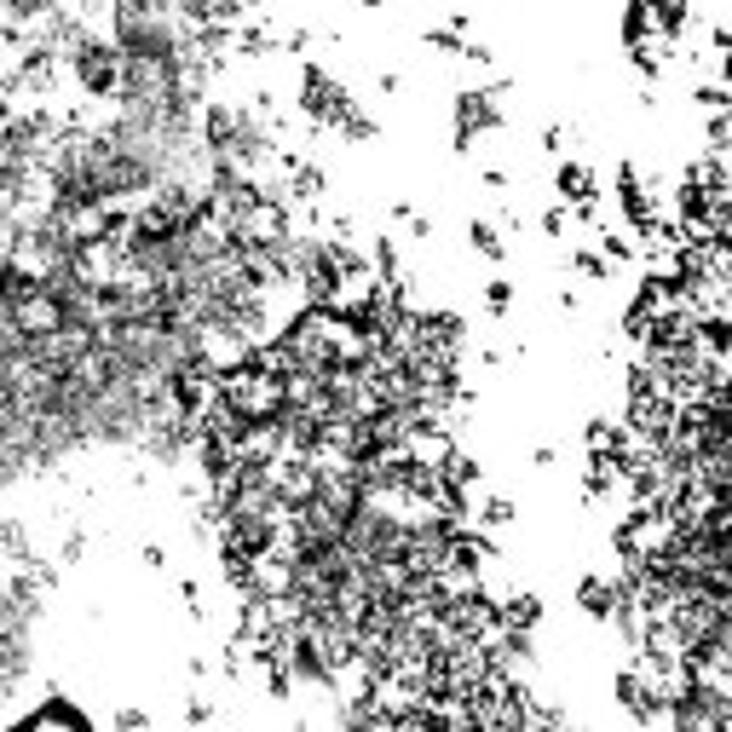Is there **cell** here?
<instances>
[{"label":"cell","instance_id":"obj_1","mask_svg":"<svg viewBox=\"0 0 732 732\" xmlns=\"http://www.w3.org/2000/svg\"><path fill=\"white\" fill-rule=\"evenodd\" d=\"M507 93H514V81H484V87H461L451 98V139H456V151H473L484 133H502Z\"/></svg>","mask_w":732,"mask_h":732},{"label":"cell","instance_id":"obj_2","mask_svg":"<svg viewBox=\"0 0 732 732\" xmlns=\"http://www.w3.org/2000/svg\"><path fill=\"white\" fill-rule=\"evenodd\" d=\"M300 116H307L312 133H335V121L358 105V93L340 81L329 64H317V58H300V93H295Z\"/></svg>","mask_w":732,"mask_h":732},{"label":"cell","instance_id":"obj_3","mask_svg":"<svg viewBox=\"0 0 732 732\" xmlns=\"http://www.w3.org/2000/svg\"><path fill=\"white\" fill-rule=\"evenodd\" d=\"M64 75H70V87L87 98V105H110L116 98V81H121V52H116V40L98 29L87 35L81 47L64 58Z\"/></svg>","mask_w":732,"mask_h":732},{"label":"cell","instance_id":"obj_4","mask_svg":"<svg viewBox=\"0 0 732 732\" xmlns=\"http://www.w3.org/2000/svg\"><path fill=\"white\" fill-rule=\"evenodd\" d=\"M17 727H70V732H87L93 727V716L87 709H81L70 693H58V686H47V693H40V704H29L24 716H12Z\"/></svg>","mask_w":732,"mask_h":732},{"label":"cell","instance_id":"obj_5","mask_svg":"<svg viewBox=\"0 0 732 732\" xmlns=\"http://www.w3.org/2000/svg\"><path fill=\"white\" fill-rule=\"evenodd\" d=\"M554 191H560V202H565L572 214L600 208V173L588 168V161H577V156H565L560 168H554Z\"/></svg>","mask_w":732,"mask_h":732},{"label":"cell","instance_id":"obj_6","mask_svg":"<svg viewBox=\"0 0 732 732\" xmlns=\"http://www.w3.org/2000/svg\"><path fill=\"white\" fill-rule=\"evenodd\" d=\"M623 600H628V588H623L617 572H595V577H583V583H577V605H583V612L595 617V623H612V612H617Z\"/></svg>","mask_w":732,"mask_h":732},{"label":"cell","instance_id":"obj_7","mask_svg":"<svg viewBox=\"0 0 732 732\" xmlns=\"http://www.w3.org/2000/svg\"><path fill=\"white\" fill-rule=\"evenodd\" d=\"M519 519V507L507 502V496H491V491H473V502H467V525L473 531H484V537H496V531H507V525Z\"/></svg>","mask_w":732,"mask_h":732},{"label":"cell","instance_id":"obj_8","mask_svg":"<svg viewBox=\"0 0 732 732\" xmlns=\"http://www.w3.org/2000/svg\"><path fill=\"white\" fill-rule=\"evenodd\" d=\"M35 537L24 519H0V565H35Z\"/></svg>","mask_w":732,"mask_h":732},{"label":"cell","instance_id":"obj_9","mask_svg":"<svg viewBox=\"0 0 732 732\" xmlns=\"http://www.w3.org/2000/svg\"><path fill=\"white\" fill-rule=\"evenodd\" d=\"M467 242H473V254L484 260H507V237L496 219H467Z\"/></svg>","mask_w":732,"mask_h":732},{"label":"cell","instance_id":"obj_10","mask_svg":"<svg viewBox=\"0 0 732 732\" xmlns=\"http://www.w3.org/2000/svg\"><path fill=\"white\" fill-rule=\"evenodd\" d=\"M421 40L433 52H444V58H461V47H467V12H456L451 24H439V29H427Z\"/></svg>","mask_w":732,"mask_h":732},{"label":"cell","instance_id":"obj_11","mask_svg":"<svg viewBox=\"0 0 732 732\" xmlns=\"http://www.w3.org/2000/svg\"><path fill=\"white\" fill-rule=\"evenodd\" d=\"M375 133H381V121H375L370 110H363V105H352L347 116L335 121V139H347V145H370Z\"/></svg>","mask_w":732,"mask_h":732},{"label":"cell","instance_id":"obj_12","mask_svg":"<svg viewBox=\"0 0 732 732\" xmlns=\"http://www.w3.org/2000/svg\"><path fill=\"white\" fill-rule=\"evenodd\" d=\"M484 307H491V317H507V312H514V283L491 277V283H484Z\"/></svg>","mask_w":732,"mask_h":732},{"label":"cell","instance_id":"obj_13","mask_svg":"<svg viewBox=\"0 0 732 732\" xmlns=\"http://www.w3.org/2000/svg\"><path fill=\"white\" fill-rule=\"evenodd\" d=\"M577 272H583L588 283H605V277H612L617 266H612V260H605L600 249H577Z\"/></svg>","mask_w":732,"mask_h":732},{"label":"cell","instance_id":"obj_14","mask_svg":"<svg viewBox=\"0 0 732 732\" xmlns=\"http://www.w3.org/2000/svg\"><path fill=\"white\" fill-rule=\"evenodd\" d=\"M277 52H295V58H307V52H312V29H307V24H289V29H277Z\"/></svg>","mask_w":732,"mask_h":732},{"label":"cell","instance_id":"obj_15","mask_svg":"<svg viewBox=\"0 0 732 732\" xmlns=\"http://www.w3.org/2000/svg\"><path fill=\"white\" fill-rule=\"evenodd\" d=\"M542 231H548V237H565V231H572V208H565V202H554V208L542 214Z\"/></svg>","mask_w":732,"mask_h":732},{"label":"cell","instance_id":"obj_16","mask_svg":"<svg viewBox=\"0 0 732 732\" xmlns=\"http://www.w3.org/2000/svg\"><path fill=\"white\" fill-rule=\"evenodd\" d=\"M81 554H87V531H70L64 542H58V565H75Z\"/></svg>","mask_w":732,"mask_h":732},{"label":"cell","instance_id":"obj_17","mask_svg":"<svg viewBox=\"0 0 732 732\" xmlns=\"http://www.w3.org/2000/svg\"><path fill=\"white\" fill-rule=\"evenodd\" d=\"M565 139H572V128H565V121H548V128H542V151H554V156H560Z\"/></svg>","mask_w":732,"mask_h":732},{"label":"cell","instance_id":"obj_18","mask_svg":"<svg viewBox=\"0 0 732 732\" xmlns=\"http://www.w3.org/2000/svg\"><path fill=\"white\" fill-rule=\"evenodd\" d=\"M110 721H116V727H128V732H133V727H151V716H145V709H116Z\"/></svg>","mask_w":732,"mask_h":732},{"label":"cell","instance_id":"obj_19","mask_svg":"<svg viewBox=\"0 0 732 732\" xmlns=\"http://www.w3.org/2000/svg\"><path fill=\"white\" fill-rule=\"evenodd\" d=\"M484 191H507V173L502 168H484Z\"/></svg>","mask_w":732,"mask_h":732},{"label":"cell","instance_id":"obj_20","mask_svg":"<svg viewBox=\"0 0 732 732\" xmlns=\"http://www.w3.org/2000/svg\"><path fill=\"white\" fill-rule=\"evenodd\" d=\"M208 716H214V704H202V698L185 704V721H208Z\"/></svg>","mask_w":732,"mask_h":732},{"label":"cell","instance_id":"obj_21","mask_svg":"<svg viewBox=\"0 0 732 732\" xmlns=\"http://www.w3.org/2000/svg\"><path fill=\"white\" fill-rule=\"evenodd\" d=\"M358 7H370V12H381V7H386V0H358Z\"/></svg>","mask_w":732,"mask_h":732}]
</instances>
